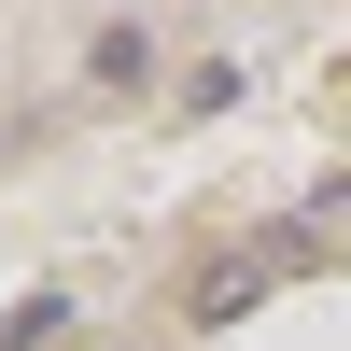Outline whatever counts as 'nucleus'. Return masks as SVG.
<instances>
[{
    "mask_svg": "<svg viewBox=\"0 0 351 351\" xmlns=\"http://www.w3.org/2000/svg\"><path fill=\"white\" fill-rule=\"evenodd\" d=\"M84 84H99V99L155 84V43H141V28H99V43H84Z\"/></svg>",
    "mask_w": 351,
    "mask_h": 351,
    "instance_id": "nucleus-1",
    "label": "nucleus"
}]
</instances>
